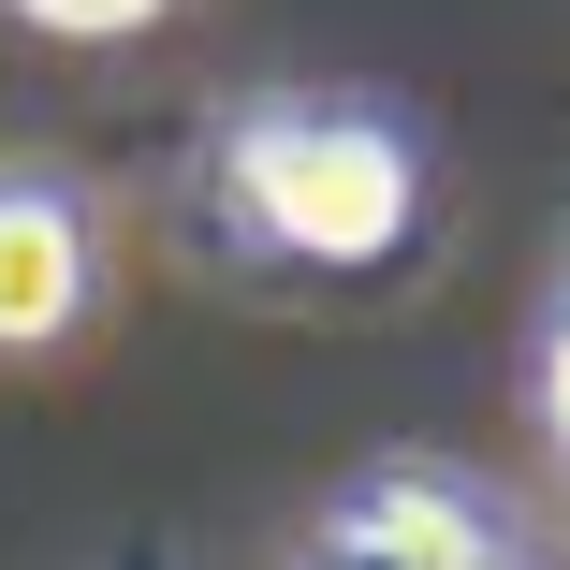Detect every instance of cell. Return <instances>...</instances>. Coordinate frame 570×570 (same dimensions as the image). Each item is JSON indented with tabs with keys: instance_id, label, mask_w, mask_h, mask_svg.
I'll list each match as a JSON object with an SVG mask.
<instances>
[{
	"instance_id": "6da1fadb",
	"label": "cell",
	"mask_w": 570,
	"mask_h": 570,
	"mask_svg": "<svg viewBox=\"0 0 570 570\" xmlns=\"http://www.w3.org/2000/svg\"><path fill=\"white\" fill-rule=\"evenodd\" d=\"M235 205L307 264H381L410 235V147L381 118H249Z\"/></svg>"
},
{
	"instance_id": "277c9868",
	"label": "cell",
	"mask_w": 570,
	"mask_h": 570,
	"mask_svg": "<svg viewBox=\"0 0 570 570\" xmlns=\"http://www.w3.org/2000/svg\"><path fill=\"white\" fill-rule=\"evenodd\" d=\"M541 424H556V453H570V322H556V352H541Z\"/></svg>"
},
{
	"instance_id": "3957f363",
	"label": "cell",
	"mask_w": 570,
	"mask_h": 570,
	"mask_svg": "<svg viewBox=\"0 0 570 570\" xmlns=\"http://www.w3.org/2000/svg\"><path fill=\"white\" fill-rule=\"evenodd\" d=\"M16 16H45V30H73V45H102V30H147L161 0H16Z\"/></svg>"
},
{
	"instance_id": "7a4b0ae2",
	"label": "cell",
	"mask_w": 570,
	"mask_h": 570,
	"mask_svg": "<svg viewBox=\"0 0 570 570\" xmlns=\"http://www.w3.org/2000/svg\"><path fill=\"white\" fill-rule=\"evenodd\" d=\"M73 307H88V235H73V205H45V190H0V352L59 336Z\"/></svg>"
}]
</instances>
